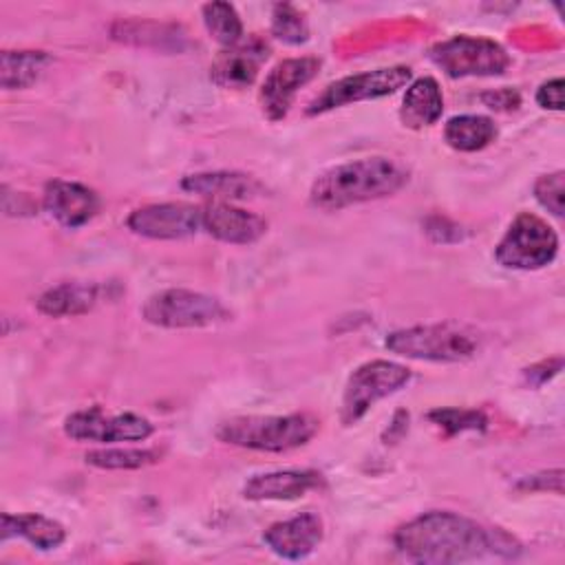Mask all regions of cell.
<instances>
[{"label": "cell", "instance_id": "6da1fadb", "mask_svg": "<svg viewBox=\"0 0 565 565\" xmlns=\"http://www.w3.org/2000/svg\"><path fill=\"white\" fill-rule=\"evenodd\" d=\"M397 552L424 565H455L481 558H514L521 543L501 527H488L450 510H430L393 534Z\"/></svg>", "mask_w": 565, "mask_h": 565}, {"label": "cell", "instance_id": "7a4b0ae2", "mask_svg": "<svg viewBox=\"0 0 565 565\" xmlns=\"http://www.w3.org/2000/svg\"><path fill=\"white\" fill-rule=\"evenodd\" d=\"M408 181V172L388 157H364L333 166L316 177L309 199L316 207L335 212L349 205L395 194Z\"/></svg>", "mask_w": 565, "mask_h": 565}, {"label": "cell", "instance_id": "3957f363", "mask_svg": "<svg viewBox=\"0 0 565 565\" xmlns=\"http://www.w3.org/2000/svg\"><path fill=\"white\" fill-rule=\"evenodd\" d=\"M320 428V422L309 413L291 415H241L218 424L216 437L225 444L263 450L287 452L305 446Z\"/></svg>", "mask_w": 565, "mask_h": 565}, {"label": "cell", "instance_id": "277c9868", "mask_svg": "<svg viewBox=\"0 0 565 565\" xmlns=\"http://www.w3.org/2000/svg\"><path fill=\"white\" fill-rule=\"evenodd\" d=\"M386 349L402 358L426 362L470 360L479 349V335L459 322L417 324L386 335Z\"/></svg>", "mask_w": 565, "mask_h": 565}, {"label": "cell", "instance_id": "5b68a950", "mask_svg": "<svg viewBox=\"0 0 565 565\" xmlns=\"http://www.w3.org/2000/svg\"><path fill=\"white\" fill-rule=\"evenodd\" d=\"M141 316L146 322L163 329H203L232 320V311L218 300L192 289H161L152 294Z\"/></svg>", "mask_w": 565, "mask_h": 565}, {"label": "cell", "instance_id": "8992f818", "mask_svg": "<svg viewBox=\"0 0 565 565\" xmlns=\"http://www.w3.org/2000/svg\"><path fill=\"white\" fill-rule=\"evenodd\" d=\"M556 254L558 236L554 227L532 212H521L494 247V258L499 265L523 271L550 265Z\"/></svg>", "mask_w": 565, "mask_h": 565}, {"label": "cell", "instance_id": "52a82bcc", "mask_svg": "<svg viewBox=\"0 0 565 565\" xmlns=\"http://www.w3.org/2000/svg\"><path fill=\"white\" fill-rule=\"evenodd\" d=\"M430 60L448 77H490L510 66L508 51L490 40L475 35H455L430 49Z\"/></svg>", "mask_w": 565, "mask_h": 565}, {"label": "cell", "instance_id": "ba28073f", "mask_svg": "<svg viewBox=\"0 0 565 565\" xmlns=\"http://www.w3.org/2000/svg\"><path fill=\"white\" fill-rule=\"evenodd\" d=\"M411 380V371L397 362L371 360L360 364L347 380L342 393L340 417L344 426L360 422L369 408L391 393L399 391Z\"/></svg>", "mask_w": 565, "mask_h": 565}, {"label": "cell", "instance_id": "9c48e42d", "mask_svg": "<svg viewBox=\"0 0 565 565\" xmlns=\"http://www.w3.org/2000/svg\"><path fill=\"white\" fill-rule=\"evenodd\" d=\"M413 73L408 66H384L375 71H364L355 75H347L333 84H329L307 108V115H320L344 104H355L364 99H380L397 93L411 82Z\"/></svg>", "mask_w": 565, "mask_h": 565}, {"label": "cell", "instance_id": "30bf717a", "mask_svg": "<svg viewBox=\"0 0 565 565\" xmlns=\"http://www.w3.org/2000/svg\"><path fill=\"white\" fill-rule=\"evenodd\" d=\"M66 437L75 441H99V444H119V441H141L152 435V424L135 413L106 415L99 406L75 411L64 419Z\"/></svg>", "mask_w": 565, "mask_h": 565}, {"label": "cell", "instance_id": "8fae6325", "mask_svg": "<svg viewBox=\"0 0 565 565\" xmlns=\"http://www.w3.org/2000/svg\"><path fill=\"white\" fill-rule=\"evenodd\" d=\"M132 234L154 241H181L194 236L201 223V207L192 203H150L137 207L126 218Z\"/></svg>", "mask_w": 565, "mask_h": 565}, {"label": "cell", "instance_id": "7c38bea8", "mask_svg": "<svg viewBox=\"0 0 565 565\" xmlns=\"http://www.w3.org/2000/svg\"><path fill=\"white\" fill-rule=\"evenodd\" d=\"M320 71L318 57H289L278 62L265 77L258 99L267 119L278 121L289 113V106L305 84H309Z\"/></svg>", "mask_w": 565, "mask_h": 565}, {"label": "cell", "instance_id": "4fadbf2b", "mask_svg": "<svg viewBox=\"0 0 565 565\" xmlns=\"http://www.w3.org/2000/svg\"><path fill=\"white\" fill-rule=\"evenodd\" d=\"M267 57V42L252 35L249 40H241L238 44L223 49L210 66V77L221 88H245L256 79Z\"/></svg>", "mask_w": 565, "mask_h": 565}, {"label": "cell", "instance_id": "5bb4252c", "mask_svg": "<svg viewBox=\"0 0 565 565\" xmlns=\"http://www.w3.org/2000/svg\"><path fill=\"white\" fill-rule=\"evenodd\" d=\"M201 223L210 236L232 245L256 243L267 232V221L263 216L236 207L227 201H212L201 205Z\"/></svg>", "mask_w": 565, "mask_h": 565}, {"label": "cell", "instance_id": "9a60e30c", "mask_svg": "<svg viewBox=\"0 0 565 565\" xmlns=\"http://www.w3.org/2000/svg\"><path fill=\"white\" fill-rule=\"evenodd\" d=\"M44 210L66 230L86 225L99 210V196L84 183L53 179L44 185Z\"/></svg>", "mask_w": 565, "mask_h": 565}, {"label": "cell", "instance_id": "2e32d148", "mask_svg": "<svg viewBox=\"0 0 565 565\" xmlns=\"http://www.w3.org/2000/svg\"><path fill=\"white\" fill-rule=\"evenodd\" d=\"M322 534L324 530L320 516L313 512H302L287 521L271 523L265 530L263 541L276 556L287 561H300L320 545Z\"/></svg>", "mask_w": 565, "mask_h": 565}, {"label": "cell", "instance_id": "e0dca14e", "mask_svg": "<svg viewBox=\"0 0 565 565\" xmlns=\"http://www.w3.org/2000/svg\"><path fill=\"white\" fill-rule=\"evenodd\" d=\"M322 483L316 470H274L254 475L243 486V497L249 501H294Z\"/></svg>", "mask_w": 565, "mask_h": 565}, {"label": "cell", "instance_id": "ac0fdd59", "mask_svg": "<svg viewBox=\"0 0 565 565\" xmlns=\"http://www.w3.org/2000/svg\"><path fill=\"white\" fill-rule=\"evenodd\" d=\"M181 188L192 194L207 196L212 201H245L256 199L265 192V185L245 172L214 170V172H196L181 179Z\"/></svg>", "mask_w": 565, "mask_h": 565}, {"label": "cell", "instance_id": "d6986e66", "mask_svg": "<svg viewBox=\"0 0 565 565\" xmlns=\"http://www.w3.org/2000/svg\"><path fill=\"white\" fill-rule=\"evenodd\" d=\"M102 296V285L97 282H60L51 289H46L38 298V311L51 318H64V316H82L88 313Z\"/></svg>", "mask_w": 565, "mask_h": 565}, {"label": "cell", "instance_id": "ffe728a7", "mask_svg": "<svg viewBox=\"0 0 565 565\" xmlns=\"http://www.w3.org/2000/svg\"><path fill=\"white\" fill-rule=\"evenodd\" d=\"M441 113H444V97L435 77L426 75L408 84L402 99V108H399V119L406 128H413V130L428 128L437 124Z\"/></svg>", "mask_w": 565, "mask_h": 565}, {"label": "cell", "instance_id": "44dd1931", "mask_svg": "<svg viewBox=\"0 0 565 565\" xmlns=\"http://www.w3.org/2000/svg\"><path fill=\"white\" fill-rule=\"evenodd\" d=\"M0 536L2 541L11 536H22L29 541L33 547L49 552L55 550L64 543L66 530L62 523L44 516V514H2V525H0Z\"/></svg>", "mask_w": 565, "mask_h": 565}, {"label": "cell", "instance_id": "7402d4cb", "mask_svg": "<svg viewBox=\"0 0 565 565\" xmlns=\"http://www.w3.org/2000/svg\"><path fill=\"white\" fill-rule=\"evenodd\" d=\"M44 51H2L0 53V84L4 90H20L33 86L51 64Z\"/></svg>", "mask_w": 565, "mask_h": 565}, {"label": "cell", "instance_id": "603a6c76", "mask_svg": "<svg viewBox=\"0 0 565 565\" xmlns=\"http://www.w3.org/2000/svg\"><path fill=\"white\" fill-rule=\"evenodd\" d=\"M497 137V126L483 115H455L444 126V139L452 150L477 152L490 146Z\"/></svg>", "mask_w": 565, "mask_h": 565}, {"label": "cell", "instance_id": "cb8c5ba5", "mask_svg": "<svg viewBox=\"0 0 565 565\" xmlns=\"http://www.w3.org/2000/svg\"><path fill=\"white\" fill-rule=\"evenodd\" d=\"M161 452L157 448H102L86 452V463L104 470H135L157 463Z\"/></svg>", "mask_w": 565, "mask_h": 565}, {"label": "cell", "instance_id": "d4e9b609", "mask_svg": "<svg viewBox=\"0 0 565 565\" xmlns=\"http://www.w3.org/2000/svg\"><path fill=\"white\" fill-rule=\"evenodd\" d=\"M201 11L205 29L221 46L227 49L243 40V22L230 2H207Z\"/></svg>", "mask_w": 565, "mask_h": 565}, {"label": "cell", "instance_id": "484cf974", "mask_svg": "<svg viewBox=\"0 0 565 565\" xmlns=\"http://www.w3.org/2000/svg\"><path fill=\"white\" fill-rule=\"evenodd\" d=\"M271 33L285 44H302L309 40V26H307L305 15L289 2L274 7Z\"/></svg>", "mask_w": 565, "mask_h": 565}, {"label": "cell", "instance_id": "4316f807", "mask_svg": "<svg viewBox=\"0 0 565 565\" xmlns=\"http://www.w3.org/2000/svg\"><path fill=\"white\" fill-rule=\"evenodd\" d=\"M428 419L444 428L448 435H457L463 430H483L488 424L481 411L470 408H435L428 413Z\"/></svg>", "mask_w": 565, "mask_h": 565}, {"label": "cell", "instance_id": "83f0119b", "mask_svg": "<svg viewBox=\"0 0 565 565\" xmlns=\"http://www.w3.org/2000/svg\"><path fill=\"white\" fill-rule=\"evenodd\" d=\"M534 196L547 212H552L554 216H563V205H565V174H563V170L539 177L536 183H534Z\"/></svg>", "mask_w": 565, "mask_h": 565}, {"label": "cell", "instance_id": "f1b7e54d", "mask_svg": "<svg viewBox=\"0 0 565 565\" xmlns=\"http://www.w3.org/2000/svg\"><path fill=\"white\" fill-rule=\"evenodd\" d=\"M536 104L547 110H563V79L554 77L539 86Z\"/></svg>", "mask_w": 565, "mask_h": 565}, {"label": "cell", "instance_id": "f546056e", "mask_svg": "<svg viewBox=\"0 0 565 565\" xmlns=\"http://www.w3.org/2000/svg\"><path fill=\"white\" fill-rule=\"evenodd\" d=\"M519 488H527V490H554L556 494L563 492V470H552V472H543V475H534L530 479L519 481Z\"/></svg>", "mask_w": 565, "mask_h": 565}, {"label": "cell", "instance_id": "4dcf8cb0", "mask_svg": "<svg viewBox=\"0 0 565 565\" xmlns=\"http://www.w3.org/2000/svg\"><path fill=\"white\" fill-rule=\"evenodd\" d=\"M481 102L492 110H514L521 102L519 93L512 88H497L481 95Z\"/></svg>", "mask_w": 565, "mask_h": 565}]
</instances>
